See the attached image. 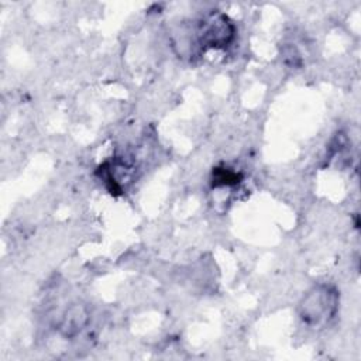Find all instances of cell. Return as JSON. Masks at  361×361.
<instances>
[{"instance_id":"obj_2","label":"cell","mask_w":361,"mask_h":361,"mask_svg":"<svg viewBox=\"0 0 361 361\" xmlns=\"http://www.w3.org/2000/svg\"><path fill=\"white\" fill-rule=\"evenodd\" d=\"M235 24L220 10H212L199 21L196 42L207 49H224L235 38Z\"/></svg>"},{"instance_id":"obj_1","label":"cell","mask_w":361,"mask_h":361,"mask_svg":"<svg viewBox=\"0 0 361 361\" xmlns=\"http://www.w3.org/2000/svg\"><path fill=\"white\" fill-rule=\"evenodd\" d=\"M340 295L333 285L317 283L300 299L298 313L302 322L310 327H322L337 314Z\"/></svg>"},{"instance_id":"obj_3","label":"cell","mask_w":361,"mask_h":361,"mask_svg":"<svg viewBox=\"0 0 361 361\" xmlns=\"http://www.w3.org/2000/svg\"><path fill=\"white\" fill-rule=\"evenodd\" d=\"M89 322L90 313L87 306L83 303H72L62 313L58 323V330L62 337L73 338L87 327Z\"/></svg>"},{"instance_id":"obj_4","label":"cell","mask_w":361,"mask_h":361,"mask_svg":"<svg viewBox=\"0 0 361 361\" xmlns=\"http://www.w3.org/2000/svg\"><path fill=\"white\" fill-rule=\"evenodd\" d=\"M213 186H233L241 180V175L231 168H214L213 171Z\"/></svg>"}]
</instances>
